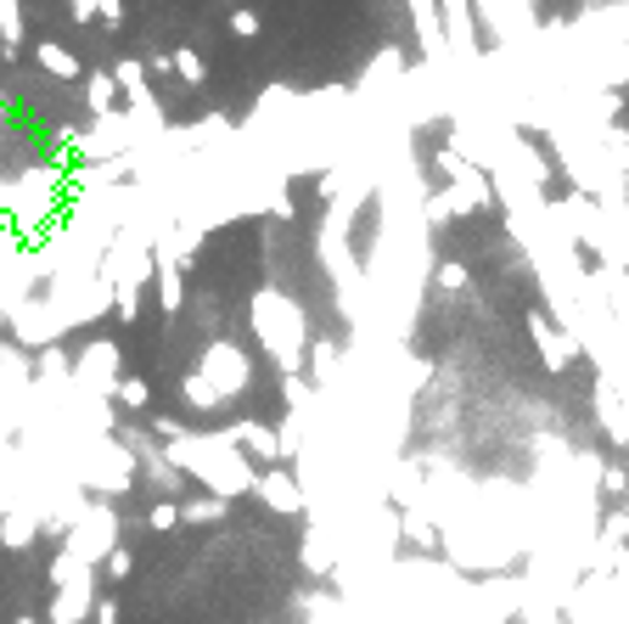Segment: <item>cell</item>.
Returning <instances> with one entry per match:
<instances>
[{
	"label": "cell",
	"instance_id": "7a4b0ae2",
	"mask_svg": "<svg viewBox=\"0 0 629 624\" xmlns=\"http://www.w3.org/2000/svg\"><path fill=\"white\" fill-rule=\"evenodd\" d=\"M40 57L51 62V68H56V74H79V68H74V62H68V57H62L56 46H40Z\"/></svg>",
	"mask_w": 629,
	"mask_h": 624
},
{
	"label": "cell",
	"instance_id": "277c9868",
	"mask_svg": "<svg viewBox=\"0 0 629 624\" xmlns=\"http://www.w3.org/2000/svg\"><path fill=\"white\" fill-rule=\"evenodd\" d=\"M17 624H35V619H17Z\"/></svg>",
	"mask_w": 629,
	"mask_h": 624
},
{
	"label": "cell",
	"instance_id": "3957f363",
	"mask_svg": "<svg viewBox=\"0 0 629 624\" xmlns=\"http://www.w3.org/2000/svg\"><path fill=\"white\" fill-rule=\"evenodd\" d=\"M96 624H118V602H102V613H96Z\"/></svg>",
	"mask_w": 629,
	"mask_h": 624
},
{
	"label": "cell",
	"instance_id": "6da1fadb",
	"mask_svg": "<svg viewBox=\"0 0 629 624\" xmlns=\"http://www.w3.org/2000/svg\"><path fill=\"white\" fill-rule=\"evenodd\" d=\"M85 608H90V574L74 579V585H62V597L51 602V624H79Z\"/></svg>",
	"mask_w": 629,
	"mask_h": 624
}]
</instances>
